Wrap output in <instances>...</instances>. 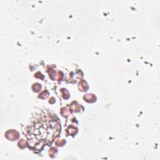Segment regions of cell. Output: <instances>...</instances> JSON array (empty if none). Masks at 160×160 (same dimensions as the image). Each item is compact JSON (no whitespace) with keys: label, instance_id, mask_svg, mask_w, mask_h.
Segmentation results:
<instances>
[{"label":"cell","instance_id":"cell-1","mask_svg":"<svg viewBox=\"0 0 160 160\" xmlns=\"http://www.w3.org/2000/svg\"><path fill=\"white\" fill-rule=\"evenodd\" d=\"M59 121L50 114L42 112L34 115L26 127L25 134L28 146L33 150H41L50 145L60 132Z\"/></svg>","mask_w":160,"mask_h":160}]
</instances>
